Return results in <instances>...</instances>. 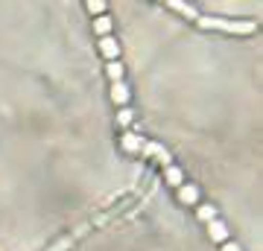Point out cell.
Masks as SVG:
<instances>
[{
  "label": "cell",
  "instance_id": "obj_11",
  "mask_svg": "<svg viewBox=\"0 0 263 251\" xmlns=\"http://www.w3.org/2000/svg\"><path fill=\"white\" fill-rule=\"evenodd\" d=\"M94 29L97 32H100V35H108V32H111V18H105V15H100V18L94 21Z\"/></svg>",
  "mask_w": 263,
  "mask_h": 251
},
{
  "label": "cell",
  "instance_id": "obj_15",
  "mask_svg": "<svg viewBox=\"0 0 263 251\" xmlns=\"http://www.w3.org/2000/svg\"><path fill=\"white\" fill-rule=\"evenodd\" d=\"M70 245H73V237H65V240H59V242H56V245H53L50 251H67Z\"/></svg>",
  "mask_w": 263,
  "mask_h": 251
},
{
  "label": "cell",
  "instance_id": "obj_4",
  "mask_svg": "<svg viewBox=\"0 0 263 251\" xmlns=\"http://www.w3.org/2000/svg\"><path fill=\"white\" fill-rule=\"evenodd\" d=\"M120 143H123V149H126V152H135V155L143 149V138H141V134H135V131H126Z\"/></svg>",
  "mask_w": 263,
  "mask_h": 251
},
{
  "label": "cell",
  "instance_id": "obj_12",
  "mask_svg": "<svg viewBox=\"0 0 263 251\" xmlns=\"http://www.w3.org/2000/svg\"><path fill=\"white\" fill-rule=\"evenodd\" d=\"M196 214H199V219H202V222H211V219H216L214 205H196Z\"/></svg>",
  "mask_w": 263,
  "mask_h": 251
},
{
  "label": "cell",
  "instance_id": "obj_16",
  "mask_svg": "<svg viewBox=\"0 0 263 251\" xmlns=\"http://www.w3.org/2000/svg\"><path fill=\"white\" fill-rule=\"evenodd\" d=\"M222 251H240V245L237 242H222Z\"/></svg>",
  "mask_w": 263,
  "mask_h": 251
},
{
  "label": "cell",
  "instance_id": "obj_9",
  "mask_svg": "<svg viewBox=\"0 0 263 251\" xmlns=\"http://www.w3.org/2000/svg\"><path fill=\"white\" fill-rule=\"evenodd\" d=\"M161 152H164V146H161V143H155V140H143L141 155H146V158H158Z\"/></svg>",
  "mask_w": 263,
  "mask_h": 251
},
{
  "label": "cell",
  "instance_id": "obj_3",
  "mask_svg": "<svg viewBox=\"0 0 263 251\" xmlns=\"http://www.w3.org/2000/svg\"><path fill=\"white\" fill-rule=\"evenodd\" d=\"M208 237L214 242H228V228L219 222V219H211V222H208Z\"/></svg>",
  "mask_w": 263,
  "mask_h": 251
},
{
  "label": "cell",
  "instance_id": "obj_7",
  "mask_svg": "<svg viewBox=\"0 0 263 251\" xmlns=\"http://www.w3.org/2000/svg\"><path fill=\"white\" fill-rule=\"evenodd\" d=\"M170 9H176L179 15H184V18H193V21H199V12L190 6V3H181V0H170L167 3Z\"/></svg>",
  "mask_w": 263,
  "mask_h": 251
},
{
  "label": "cell",
  "instance_id": "obj_10",
  "mask_svg": "<svg viewBox=\"0 0 263 251\" xmlns=\"http://www.w3.org/2000/svg\"><path fill=\"white\" fill-rule=\"evenodd\" d=\"M105 73H108L111 82H120V79H123V65H120V62H108V65H105Z\"/></svg>",
  "mask_w": 263,
  "mask_h": 251
},
{
  "label": "cell",
  "instance_id": "obj_13",
  "mask_svg": "<svg viewBox=\"0 0 263 251\" xmlns=\"http://www.w3.org/2000/svg\"><path fill=\"white\" fill-rule=\"evenodd\" d=\"M85 9L91 12V15H97V18H100V15L105 12V0H88V3H85Z\"/></svg>",
  "mask_w": 263,
  "mask_h": 251
},
{
  "label": "cell",
  "instance_id": "obj_2",
  "mask_svg": "<svg viewBox=\"0 0 263 251\" xmlns=\"http://www.w3.org/2000/svg\"><path fill=\"white\" fill-rule=\"evenodd\" d=\"M100 53H103L108 62H117V56H120V47H117V41H114L111 35L100 38Z\"/></svg>",
  "mask_w": 263,
  "mask_h": 251
},
{
  "label": "cell",
  "instance_id": "obj_1",
  "mask_svg": "<svg viewBox=\"0 0 263 251\" xmlns=\"http://www.w3.org/2000/svg\"><path fill=\"white\" fill-rule=\"evenodd\" d=\"M199 27L219 29V32H234V35H249L254 32V21H226V18H199Z\"/></svg>",
  "mask_w": 263,
  "mask_h": 251
},
{
  "label": "cell",
  "instance_id": "obj_5",
  "mask_svg": "<svg viewBox=\"0 0 263 251\" xmlns=\"http://www.w3.org/2000/svg\"><path fill=\"white\" fill-rule=\"evenodd\" d=\"M179 199L184 205H199V187L196 184H181L179 187Z\"/></svg>",
  "mask_w": 263,
  "mask_h": 251
},
{
  "label": "cell",
  "instance_id": "obj_6",
  "mask_svg": "<svg viewBox=\"0 0 263 251\" xmlns=\"http://www.w3.org/2000/svg\"><path fill=\"white\" fill-rule=\"evenodd\" d=\"M164 178H167V184H173L176 190H179L181 184H184V172H181L176 164H170V167H164Z\"/></svg>",
  "mask_w": 263,
  "mask_h": 251
},
{
  "label": "cell",
  "instance_id": "obj_14",
  "mask_svg": "<svg viewBox=\"0 0 263 251\" xmlns=\"http://www.w3.org/2000/svg\"><path fill=\"white\" fill-rule=\"evenodd\" d=\"M132 117H135V114H132L129 108H120V111H117V123H120V126H129Z\"/></svg>",
  "mask_w": 263,
  "mask_h": 251
},
{
  "label": "cell",
  "instance_id": "obj_8",
  "mask_svg": "<svg viewBox=\"0 0 263 251\" xmlns=\"http://www.w3.org/2000/svg\"><path fill=\"white\" fill-rule=\"evenodd\" d=\"M111 100L117 105H126L129 103V88H126L123 82H111Z\"/></svg>",
  "mask_w": 263,
  "mask_h": 251
}]
</instances>
